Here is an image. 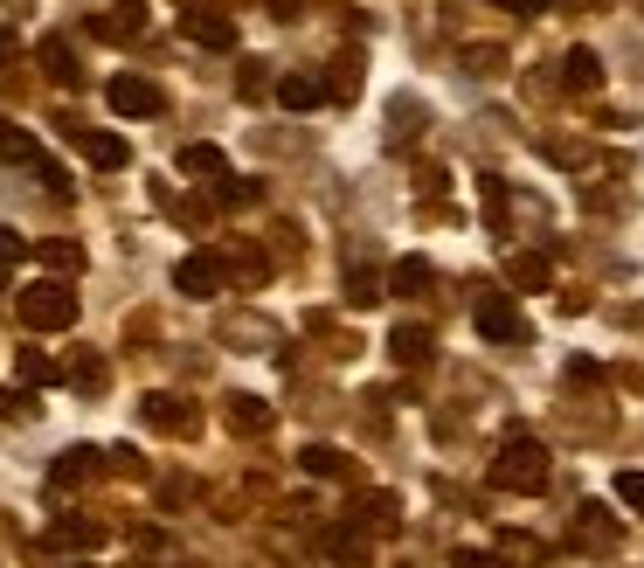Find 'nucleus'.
<instances>
[{
    "label": "nucleus",
    "mask_w": 644,
    "mask_h": 568,
    "mask_svg": "<svg viewBox=\"0 0 644 568\" xmlns=\"http://www.w3.org/2000/svg\"><path fill=\"white\" fill-rule=\"evenodd\" d=\"M493 485H506V493H540V485H548V451H540L534 436H513L499 451V464H493Z\"/></svg>",
    "instance_id": "nucleus-1"
},
{
    "label": "nucleus",
    "mask_w": 644,
    "mask_h": 568,
    "mask_svg": "<svg viewBox=\"0 0 644 568\" xmlns=\"http://www.w3.org/2000/svg\"><path fill=\"white\" fill-rule=\"evenodd\" d=\"M14 305H21V319H29L35 333H63V326L76 319V292H70V284H56V277L29 284V292H21Z\"/></svg>",
    "instance_id": "nucleus-2"
},
{
    "label": "nucleus",
    "mask_w": 644,
    "mask_h": 568,
    "mask_svg": "<svg viewBox=\"0 0 644 568\" xmlns=\"http://www.w3.org/2000/svg\"><path fill=\"white\" fill-rule=\"evenodd\" d=\"M105 97H112V112H118V118H152V112H160V91H152L146 76H112V91H105Z\"/></svg>",
    "instance_id": "nucleus-3"
},
{
    "label": "nucleus",
    "mask_w": 644,
    "mask_h": 568,
    "mask_svg": "<svg viewBox=\"0 0 644 568\" xmlns=\"http://www.w3.org/2000/svg\"><path fill=\"white\" fill-rule=\"evenodd\" d=\"M478 333L485 340H527V319L513 298H478Z\"/></svg>",
    "instance_id": "nucleus-4"
},
{
    "label": "nucleus",
    "mask_w": 644,
    "mask_h": 568,
    "mask_svg": "<svg viewBox=\"0 0 644 568\" xmlns=\"http://www.w3.org/2000/svg\"><path fill=\"white\" fill-rule=\"evenodd\" d=\"M173 284H180V292H188V298H215V292H222V264H215L209 250H201V256H180Z\"/></svg>",
    "instance_id": "nucleus-5"
},
{
    "label": "nucleus",
    "mask_w": 644,
    "mask_h": 568,
    "mask_svg": "<svg viewBox=\"0 0 644 568\" xmlns=\"http://www.w3.org/2000/svg\"><path fill=\"white\" fill-rule=\"evenodd\" d=\"M319 97H326V84H319L313 70H292L285 84H277V105H285V112H313Z\"/></svg>",
    "instance_id": "nucleus-6"
},
{
    "label": "nucleus",
    "mask_w": 644,
    "mask_h": 568,
    "mask_svg": "<svg viewBox=\"0 0 644 568\" xmlns=\"http://www.w3.org/2000/svg\"><path fill=\"white\" fill-rule=\"evenodd\" d=\"M49 548H105V527L97 520H49Z\"/></svg>",
    "instance_id": "nucleus-7"
},
{
    "label": "nucleus",
    "mask_w": 644,
    "mask_h": 568,
    "mask_svg": "<svg viewBox=\"0 0 644 568\" xmlns=\"http://www.w3.org/2000/svg\"><path fill=\"white\" fill-rule=\"evenodd\" d=\"M139 29H146V8H139V0H118L112 14H97V35H112V42H133Z\"/></svg>",
    "instance_id": "nucleus-8"
},
{
    "label": "nucleus",
    "mask_w": 644,
    "mask_h": 568,
    "mask_svg": "<svg viewBox=\"0 0 644 568\" xmlns=\"http://www.w3.org/2000/svg\"><path fill=\"white\" fill-rule=\"evenodd\" d=\"M561 84H569V91H597V84H603L597 49H569V63H561Z\"/></svg>",
    "instance_id": "nucleus-9"
},
{
    "label": "nucleus",
    "mask_w": 644,
    "mask_h": 568,
    "mask_svg": "<svg viewBox=\"0 0 644 568\" xmlns=\"http://www.w3.org/2000/svg\"><path fill=\"white\" fill-rule=\"evenodd\" d=\"M0 160H21V167H42L49 160V152L29 139V133H21V125H8V118H0Z\"/></svg>",
    "instance_id": "nucleus-10"
},
{
    "label": "nucleus",
    "mask_w": 644,
    "mask_h": 568,
    "mask_svg": "<svg viewBox=\"0 0 644 568\" xmlns=\"http://www.w3.org/2000/svg\"><path fill=\"white\" fill-rule=\"evenodd\" d=\"M180 173H194V180H222L229 160H222V146H188V152H180Z\"/></svg>",
    "instance_id": "nucleus-11"
},
{
    "label": "nucleus",
    "mask_w": 644,
    "mask_h": 568,
    "mask_svg": "<svg viewBox=\"0 0 644 568\" xmlns=\"http://www.w3.org/2000/svg\"><path fill=\"white\" fill-rule=\"evenodd\" d=\"M188 35L209 42V49H229V42H236V21H222V14H188Z\"/></svg>",
    "instance_id": "nucleus-12"
},
{
    "label": "nucleus",
    "mask_w": 644,
    "mask_h": 568,
    "mask_svg": "<svg viewBox=\"0 0 644 568\" xmlns=\"http://www.w3.org/2000/svg\"><path fill=\"white\" fill-rule=\"evenodd\" d=\"M84 152L97 167H125V160H133V146H125L118 133H84Z\"/></svg>",
    "instance_id": "nucleus-13"
},
{
    "label": "nucleus",
    "mask_w": 644,
    "mask_h": 568,
    "mask_svg": "<svg viewBox=\"0 0 644 568\" xmlns=\"http://www.w3.org/2000/svg\"><path fill=\"white\" fill-rule=\"evenodd\" d=\"M91 464H97V451H84V444H76V451H63L56 464H49V485H76V478L91 472Z\"/></svg>",
    "instance_id": "nucleus-14"
},
{
    "label": "nucleus",
    "mask_w": 644,
    "mask_h": 568,
    "mask_svg": "<svg viewBox=\"0 0 644 568\" xmlns=\"http://www.w3.org/2000/svg\"><path fill=\"white\" fill-rule=\"evenodd\" d=\"M423 284H430V264H423V256H402V264H395V292H402V298H416Z\"/></svg>",
    "instance_id": "nucleus-15"
},
{
    "label": "nucleus",
    "mask_w": 644,
    "mask_h": 568,
    "mask_svg": "<svg viewBox=\"0 0 644 568\" xmlns=\"http://www.w3.org/2000/svg\"><path fill=\"white\" fill-rule=\"evenodd\" d=\"M42 63H49V76H56V84H76V56L63 42H42Z\"/></svg>",
    "instance_id": "nucleus-16"
},
{
    "label": "nucleus",
    "mask_w": 644,
    "mask_h": 568,
    "mask_svg": "<svg viewBox=\"0 0 644 568\" xmlns=\"http://www.w3.org/2000/svg\"><path fill=\"white\" fill-rule=\"evenodd\" d=\"M430 354V333L423 326H395V360H423Z\"/></svg>",
    "instance_id": "nucleus-17"
},
{
    "label": "nucleus",
    "mask_w": 644,
    "mask_h": 568,
    "mask_svg": "<svg viewBox=\"0 0 644 568\" xmlns=\"http://www.w3.org/2000/svg\"><path fill=\"white\" fill-rule=\"evenodd\" d=\"M146 417H152V423H173V430H188V423H194L188 409H173V396H152V402H146Z\"/></svg>",
    "instance_id": "nucleus-18"
},
{
    "label": "nucleus",
    "mask_w": 644,
    "mask_h": 568,
    "mask_svg": "<svg viewBox=\"0 0 644 568\" xmlns=\"http://www.w3.org/2000/svg\"><path fill=\"white\" fill-rule=\"evenodd\" d=\"M305 472H313V478H332V472H347V464H340V451L313 444V451H305Z\"/></svg>",
    "instance_id": "nucleus-19"
},
{
    "label": "nucleus",
    "mask_w": 644,
    "mask_h": 568,
    "mask_svg": "<svg viewBox=\"0 0 644 568\" xmlns=\"http://www.w3.org/2000/svg\"><path fill=\"white\" fill-rule=\"evenodd\" d=\"M513 284H548V256H513Z\"/></svg>",
    "instance_id": "nucleus-20"
},
{
    "label": "nucleus",
    "mask_w": 644,
    "mask_h": 568,
    "mask_svg": "<svg viewBox=\"0 0 644 568\" xmlns=\"http://www.w3.org/2000/svg\"><path fill=\"white\" fill-rule=\"evenodd\" d=\"M21 381H29V389H42V381H56V368H49L42 354H21Z\"/></svg>",
    "instance_id": "nucleus-21"
},
{
    "label": "nucleus",
    "mask_w": 644,
    "mask_h": 568,
    "mask_svg": "<svg viewBox=\"0 0 644 568\" xmlns=\"http://www.w3.org/2000/svg\"><path fill=\"white\" fill-rule=\"evenodd\" d=\"M42 264H56V271H76V264H84V250H76V243H49V250H42Z\"/></svg>",
    "instance_id": "nucleus-22"
},
{
    "label": "nucleus",
    "mask_w": 644,
    "mask_h": 568,
    "mask_svg": "<svg viewBox=\"0 0 644 568\" xmlns=\"http://www.w3.org/2000/svg\"><path fill=\"white\" fill-rule=\"evenodd\" d=\"M616 499H624V506H644V472H616Z\"/></svg>",
    "instance_id": "nucleus-23"
},
{
    "label": "nucleus",
    "mask_w": 644,
    "mask_h": 568,
    "mask_svg": "<svg viewBox=\"0 0 644 568\" xmlns=\"http://www.w3.org/2000/svg\"><path fill=\"white\" fill-rule=\"evenodd\" d=\"M229 402H236V409H229V417H236L243 430H256V423H264V409H256V396H229Z\"/></svg>",
    "instance_id": "nucleus-24"
},
{
    "label": "nucleus",
    "mask_w": 644,
    "mask_h": 568,
    "mask_svg": "<svg viewBox=\"0 0 644 568\" xmlns=\"http://www.w3.org/2000/svg\"><path fill=\"white\" fill-rule=\"evenodd\" d=\"M21 256H29V243H21L14 229H0V271H8V264H21Z\"/></svg>",
    "instance_id": "nucleus-25"
},
{
    "label": "nucleus",
    "mask_w": 644,
    "mask_h": 568,
    "mask_svg": "<svg viewBox=\"0 0 644 568\" xmlns=\"http://www.w3.org/2000/svg\"><path fill=\"white\" fill-rule=\"evenodd\" d=\"M347 298H353V305H374L381 292H374V277H368V271H353V284H347Z\"/></svg>",
    "instance_id": "nucleus-26"
},
{
    "label": "nucleus",
    "mask_w": 644,
    "mask_h": 568,
    "mask_svg": "<svg viewBox=\"0 0 644 568\" xmlns=\"http://www.w3.org/2000/svg\"><path fill=\"white\" fill-rule=\"evenodd\" d=\"M229 209H243V201H256V180H236V188H222Z\"/></svg>",
    "instance_id": "nucleus-27"
},
{
    "label": "nucleus",
    "mask_w": 644,
    "mask_h": 568,
    "mask_svg": "<svg viewBox=\"0 0 644 568\" xmlns=\"http://www.w3.org/2000/svg\"><path fill=\"white\" fill-rule=\"evenodd\" d=\"M493 8H506V14H540L548 0H493Z\"/></svg>",
    "instance_id": "nucleus-28"
},
{
    "label": "nucleus",
    "mask_w": 644,
    "mask_h": 568,
    "mask_svg": "<svg viewBox=\"0 0 644 568\" xmlns=\"http://www.w3.org/2000/svg\"><path fill=\"white\" fill-rule=\"evenodd\" d=\"M457 568H499V561H493V555H478V548H472V555H457Z\"/></svg>",
    "instance_id": "nucleus-29"
},
{
    "label": "nucleus",
    "mask_w": 644,
    "mask_h": 568,
    "mask_svg": "<svg viewBox=\"0 0 644 568\" xmlns=\"http://www.w3.org/2000/svg\"><path fill=\"white\" fill-rule=\"evenodd\" d=\"M0 56H14V35L8 29H0Z\"/></svg>",
    "instance_id": "nucleus-30"
}]
</instances>
